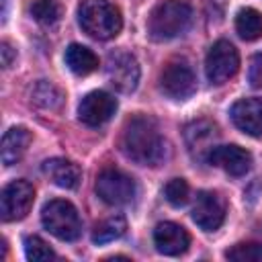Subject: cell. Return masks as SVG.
Masks as SVG:
<instances>
[{"mask_svg":"<svg viewBox=\"0 0 262 262\" xmlns=\"http://www.w3.org/2000/svg\"><path fill=\"white\" fill-rule=\"evenodd\" d=\"M96 194L106 205H129L137 194V184L129 174L117 168H104L96 178Z\"/></svg>","mask_w":262,"mask_h":262,"instance_id":"cell-6","label":"cell"},{"mask_svg":"<svg viewBox=\"0 0 262 262\" xmlns=\"http://www.w3.org/2000/svg\"><path fill=\"white\" fill-rule=\"evenodd\" d=\"M121 149L131 162L141 166H160L168 151L156 123L143 115H135L125 123Z\"/></svg>","mask_w":262,"mask_h":262,"instance_id":"cell-1","label":"cell"},{"mask_svg":"<svg viewBox=\"0 0 262 262\" xmlns=\"http://www.w3.org/2000/svg\"><path fill=\"white\" fill-rule=\"evenodd\" d=\"M231 121L233 125L252 135L258 137L262 135V98H242L231 106Z\"/></svg>","mask_w":262,"mask_h":262,"instance_id":"cell-15","label":"cell"},{"mask_svg":"<svg viewBox=\"0 0 262 262\" xmlns=\"http://www.w3.org/2000/svg\"><path fill=\"white\" fill-rule=\"evenodd\" d=\"M41 223L51 235L63 242H74L82 233V221L76 207L63 199H53L43 205Z\"/></svg>","mask_w":262,"mask_h":262,"instance_id":"cell-4","label":"cell"},{"mask_svg":"<svg viewBox=\"0 0 262 262\" xmlns=\"http://www.w3.org/2000/svg\"><path fill=\"white\" fill-rule=\"evenodd\" d=\"M235 31L246 41H256L262 37V14L256 8H239L235 14Z\"/></svg>","mask_w":262,"mask_h":262,"instance_id":"cell-19","label":"cell"},{"mask_svg":"<svg viewBox=\"0 0 262 262\" xmlns=\"http://www.w3.org/2000/svg\"><path fill=\"white\" fill-rule=\"evenodd\" d=\"M31 139H33V137H31V131H29L27 127H10V129L4 133L2 145H0L2 164H4V166L16 164V162L25 156V151H27Z\"/></svg>","mask_w":262,"mask_h":262,"instance_id":"cell-17","label":"cell"},{"mask_svg":"<svg viewBox=\"0 0 262 262\" xmlns=\"http://www.w3.org/2000/svg\"><path fill=\"white\" fill-rule=\"evenodd\" d=\"M43 174L59 188H76L82 178L78 164L66 158H51L43 162Z\"/></svg>","mask_w":262,"mask_h":262,"instance_id":"cell-16","label":"cell"},{"mask_svg":"<svg viewBox=\"0 0 262 262\" xmlns=\"http://www.w3.org/2000/svg\"><path fill=\"white\" fill-rule=\"evenodd\" d=\"M66 66L76 76H88L98 68V57L94 55L92 49H88L80 43H72L66 49Z\"/></svg>","mask_w":262,"mask_h":262,"instance_id":"cell-18","label":"cell"},{"mask_svg":"<svg viewBox=\"0 0 262 262\" xmlns=\"http://www.w3.org/2000/svg\"><path fill=\"white\" fill-rule=\"evenodd\" d=\"M160 88L172 100H186L196 90V78L184 57L170 59L160 74Z\"/></svg>","mask_w":262,"mask_h":262,"instance_id":"cell-5","label":"cell"},{"mask_svg":"<svg viewBox=\"0 0 262 262\" xmlns=\"http://www.w3.org/2000/svg\"><path fill=\"white\" fill-rule=\"evenodd\" d=\"M164 194H166V201L172 207H184L190 199V188H188L184 178H172L164 186Z\"/></svg>","mask_w":262,"mask_h":262,"instance_id":"cell-23","label":"cell"},{"mask_svg":"<svg viewBox=\"0 0 262 262\" xmlns=\"http://www.w3.org/2000/svg\"><path fill=\"white\" fill-rule=\"evenodd\" d=\"M127 229V221L123 215H111L106 219H102L94 231H92V242L94 244H108L117 237H121Z\"/></svg>","mask_w":262,"mask_h":262,"instance_id":"cell-20","label":"cell"},{"mask_svg":"<svg viewBox=\"0 0 262 262\" xmlns=\"http://www.w3.org/2000/svg\"><path fill=\"white\" fill-rule=\"evenodd\" d=\"M225 256L229 260H237V262H260L262 260V246L260 244H237L235 248L227 250Z\"/></svg>","mask_w":262,"mask_h":262,"instance_id":"cell-25","label":"cell"},{"mask_svg":"<svg viewBox=\"0 0 262 262\" xmlns=\"http://www.w3.org/2000/svg\"><path fill=\"white\" fill-rule=\"evenodd\" d=\"M248 80H250L252 88H262V53H256L250 57Z\"/></svg>","mask_w":262,"mask_h":262,"instance_id":"cell-26","label":"cell"},{"mask_svg":"<svg viewBox=\"0 0 262 262\" xmlns=\"http://www.w3.org/2000/svg\"><path fill=\"white\" fill-rule=\"evenodd\" d=\"M205 8H207L209 18L221 20L223 10H225V0H205Z\"/></svg>","mask_w":262,"mask_h":262,"instance_id":"cell-27","label":"cell"},{"mask_svg":"<svg viewBox=\"0 0 262 262\" xmlns=\"http://www.w3.org/2000/svg\"><path fill=\"white\" fill-rule=\"evenodd\" d=\"M35 201V188L27 180H12L2 188L0 194V213L2 221H18L27 217Z\"/></svg>","mask_w":262,"mask_h":262,"instance_id":"cell-8","label":"cell"},{"mask_svg":"<svg viewBox=\"0 0 262 262\" xmlns=\"http://www.w3.org/2000/svg\"><path fill=\"white\" fill-rule=\"evenodd\" d=\"M207 162L225 170L231 176H244L252 166V156L239 145H215Z\"/></svg>","mask_w":262,"mask_h":262,"instance_id":"cell-14","label":"cell"},{"mask_svg":"<svg viewBox=\"0 0 262 262\" xmlns=\"http://www.w3.org/2000/svg\"><path fill=\"white\" fill-rule=\"evenodd\" d=\"M104 72L108 82L119 92H133L139 84V63L135 55L127 51H113L106 57Z\"/></svg>","mask_w":262,"mask_h":262,"instance_id":"cell-9","label":"cell"},{"mask_svg":"<svg viewBox=\"0 0 262 262\" xmlns=\"http://www.w3.org/2000/svg\"><path fill=\"white\" fill-rule=\"evenodd\" d=\"M29 10H31V16L47 29L55 27L61 20V4L57 0H35Z\"/></svg>","mask_w":262,"mask_h":262,"instance_id":"cell-21","label":"cell"},{"mask_svg":"<svg viewBox=\"0 0 262 262\" xmlns=\"http://www.w3.org/2000/svg\"><path fill=\"white\" fill-rule=\"evenodd\" d=\"M25 256L29 260L41 262V260H51L55 258V252L49 248V244L45 239H41L39 235H27L25 237Z\"/></svg>","mask_w":262,"mask_h":262,"instance_id":"cell-24","label":"cell"},{"mask_svg":"<svg viewBox=\"0 0 262 262\" xmlns=\"http://www.w3.org/2000/svg\"><path fill=\"white\" fill-rule=\"evenodd\" d=\"M225 219V201L217 192L203 190L199 192L194 207H192V221L203 231H215L221 227Z\"/></svg>","mask_w":262,"mask_h":262,"instance_id":"cell-11","label":"cell"},{"mask_svg":"<svg viewBox=\"0 0 262 262\" xmlns=\"http://www.w3.org/2000/svg\"><path fill=\"white\" fill-rule=\"evenodd\" d=\"M78 23L90 37L106 41L121 33L123 16L111 0H82L78 6Z\"/></svg>","mask_w":262,"mask_h":262,"instance_id":"cell-3","label":"cell"},{"mask_svg":"<svg viewBox=\"0 0 262 262\" xmlns=\"http://www.w3.org/2000/svg\"><path fill=\"white\" fill-rule=\"evenodd\" d=\"M239 70V53L237 49L225 41L219 39L217 43H213V47L207 53L205 59V74L207 80L211 84H223L227 80H231Z\"/></svg>","mask_w":262,"mask_h":262,"instance_id":"cell-7","label":"cell"},{"mask_svg":"<svg viewBox=\"0 0 262 262\" xmlns=\"http://www.w3.org/2000/svg\"><path fill=\"white\" fill-rule=\"evenodd\" d=\"M154 244L156 250L164 256H180L190 246V235L178 223L164 221L154 229Z\"/></svg>","mask_w":262,"mask_h":262,"instance_id":"cell-13","label":"cell"},{"mask_svg":"<svg viewBox=\"0 0 262 262\" xmlns=\"http://www.w3.org/2000/svg\"><path fill=\"white\" fill-rule=\"evenodd\" d=\"M115 111H117V98H113V94H108L104 90H94V92H88L80 100L78 117L84 125L98 127V125H104L106 121H111Z\"/></svg>","mask_w":262,"mask_h":262,"instance_id":"cell-10","label":"cell"},{"mask_svg":"<svg viewBox=\"0 0 262 262\" xmlns=\"http://www.w3.org/2000/svg\"><path fill=\"white\" fill-rule=\"evenodd\" d=\"M33 102L43 108H55L61 102V92L51 82L41 80L33 90Z\"/></svg>","mask_w":262,"mask_h":262,"instance_id":"cell-22","label":"cell"},{"mask_svg":"<svg viewBox=\"0 0 262 262\" xmlns=\"http://www.w3.org/2000/svg\"><path fill=\"white\" fill-rule=\"evenodd\" d=\"M184 139H186V147L194 160H207L209 154L213 151V147L217 145L219 133L211 121L201 119V121L190 123L184 129Z\"/></svg>","mask_w":262,"mask_h":262,"instance_id":"cell-12","label":"cell"},{"mask_svg":"<svg viewBox=\"0 0 262 262\" xmlns=\"http://www.w3.org/2000/svg\"><path fill=\"white\" fill-rule=\"evenodd\" d=\"M0 55H2V66H4V68H10L12 61H14V57H16V51L12 49V45H10L8 41H2V45H0Z\"/></svg>","mask_w":262,"mask_h":262,"instance_id":"cell-28","label":"cell"},{"mask_svg":"<svg viewBox=\"0 0 262 262\" xmlns=\"http://www.w3.org/2000/svg\"><path fill=\"white\" fill-rule=\"evenodd\" d=\"M192 8L182 0H162L147 16V35L154 41H168L188 31Z\"/></svg>","mask_w":262,"mask_h":262,"instance_id":"cell-2","label":"cell"}]
</instances>
